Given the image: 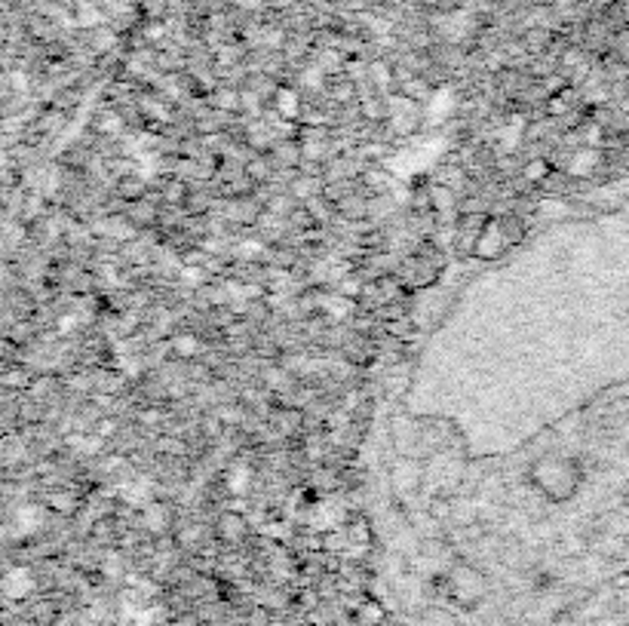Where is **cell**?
I'll return each instance as SVG.
<instances>
[{
	"label": "cell",
	"instance_id": "8992f818",
	"mask_svg": "<svg viewBox=\"0 0 629 626\" xmlns=\"http://www.w3.org/2000/svg\"><path fill=\"white\" fill-rule=\"evenodd\" d=\"M280 108L286 111V117H295V108H298L295 93H289V89H283V95H280Z\"/></svg>",
	"mask_w": 629,
	"mask_h": 626
},
{
	"label": "cell",
	"instance_id": "52a82bcc",
	"mask_svg": "<svg viewBox=\"0 0 629 626\" xmlns=\"http://www.w3.org/2000/svg\"><path fill=\"white\" fill-rule=\"evenodd\" d=\"M526 175L531 178V182H537V178H544L546 175V163H528V169H526Z\"/></svg>",
	"mask_w": 629,
	"mask_h": 626
},
{
	"label": "cell",
	"instance_id": "277c9868",
	"mask_svg": "<svg viewBox=\"0 0 629 626\" xmlns=\"http://www.w3.org/2000/svg\"><path fill=\"white\" fill-rule=\"evenodd\" d=\"M219 538L224 541H230V543H237V541H243V534H246V516L243 513H237V510H228V513H221L219 516Z\"/></svg>",
	"mask_w": 629,
	"mask_h": 626
},
{
	"label": "cell",
	"instance_id": "5b68a950",
	"mask_svg": "<svg viewBox=\"0 0 629 626\" xmlns=\"http://www.w3.org/2000/svg\"><path fill=\"white\" fill-rule=\"evenodd\" d=\"M141 191H145V184H141V178H126V182H120V193L130 200H139Z\"/></svg>",
	"mask_w": 629,
	"mask_h": 626
},
{
	"label": "cell",
	"instance_id": "7a4b0ae2",
	"mask_svg": "<svg viewBox=\"0 0 629 626\" xmlns=\"http://www.w3.org/2000/svg\"><path fill=\"white\" fill-rule=\"evenodd\" d=\"M526 237V225L519 215H485L482 228H479L473 258L476 261H498L500 255L522 243Z\"/></svg>",
	"mask_w": 629,
	"mask_h": 626
},
{
	"label": "cell",
	"instance_id": "3957f363",
	"mask_svg": "<svg viewBox=\"0 0 629 626\" xmlns=\"http://www.w3.org/2000/svg\"><path fill=\"white\" fill-rule=\"evenodd\" d=\"M421 430L427 434V439H430L433 445H439V449H467V443H463V434L461 427L452 421V417H439V415H430V417H421Z\"/></svg>",
	"mask_w": 629,
	"mask_h": 626
},
{
	"label": "cell",
	"instance_id": "6da1fadb",
	"mask_svg": "<svg viewBox=\"0 0 629 626\" xmlns=\"http://www.w3.org/2000/svg\"><path fill=\"white\" fill-rule=\"evenodd\" d=\"M528 486L550 504H568L583 486V464L571 454H544L528 464Z\"/></svg>",
	"mask_w": 629,
	"mask_h": 626
}]
</instances>
